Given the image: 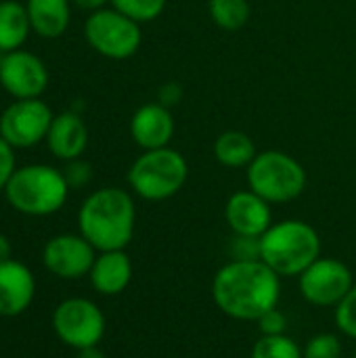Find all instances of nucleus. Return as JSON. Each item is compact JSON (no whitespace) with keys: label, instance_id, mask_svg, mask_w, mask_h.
<instances>
[{"label":"nucleus","instance_id":"nucleus-13","mask_svg":"<svg viewBox=\"0 0 356 358\" xmlns=\"http://www.w3.org/2000/svg\"><path fill=\"white\" fill-rule=\"evenodd\" d=\"M225 218L235 235L254 239H260L273 224L271 203L250 189L237 191L229 197Z\"/></svg>","mask_w":356,"mask_h":358},{"label":"nucleus","instance_id":"nucleus-10","mask_svg":"<svg viewBox=\"0 0 356 358\" xmlns=\"http://www.w3.org/2000/svg\"><path fill=\"white\" fill-rule=\"evenodd\" d=\"M353 285L350 268L336 258H319L300 275V294L315 306H338Z\"/></svg>","mask_w":356,"mask_h":358},{"label":"nucleus","instance_id":"nucleus-31","mask_svg":"<svg viewBox=\"0 0 356 358\" xmlns=\"http://www.w3.org/2000/svg\"><path fill=\"white\" fill-rule=\"evenodd\" d=\"M13 258V245H10V239L6 235L0 233V262H6Z\"/></svg>","mask_w":356,"mask_h":358},{"label":"nucleus","instance_id":"nucleus-1","mask_svg":"<svg viewBox=\"0 0 356 358\" xmlns=\"http://www.w3.org/2000/svg\"><path fill=\"white\" fill-rule=\"evenodd\" d=\"M279 296V275L262 260H233L212 281L214 304L237 321H258L266 310L277 308Z\"/></svg>","mask_w":356,"mask_h":358},{"label":"nucleus","instance_id":"nucleus-6","mask_svg":"<svg viewBox=\"0 0 356 358\" xmlns=\"http://www.w3.org/2000/svg\"><path fill=\"white\" fill-rule=\"evenodd\" d=\"M245 170L250 191L266 199L271 206L298 199L308 180L304 166L296 157L277 149L260 151Z\"/></svg>","mask_w":356,"mask_h":358},{"label":"nucleus","instance_id":"nucleus-21","mask_svg":"<svg viewBox=\"0 0 356 358\" xmlns=\"http://www.w3.org/2000/svg\"><path fill=\"white\" fill-rule=\"evenodd\" d=\"M208 13L220 29L237 31L250 21L252 6L248 0H208Z\"/></svg>","mask_w":356,"mask_h":358},{"label":"nucleus","instance_id":"nucleus-26","mask_svg":"<svg viewBox=\"0 0 356 358\" xmlns=\"http://www.w3.org/2000/svg\"><path fill=\"white\" fill-rule=\"evenodd\" d=\"M61 172H63L69 189H82L92 180V166L82 157L65 162V168Z\"/></svg>","mask_w":356,"mask_h":358},{"label":"nucleus","instance_id":"nucleus-20","mask_svg":"<svg viewBox=\"0 0 356 358\" xmlns=\"http://www.w3.org/2000/svg\"><path fill=\"white\" fill-rule=\"evenodd\" d=\"M214 157L225 168H248L258 155L254 141L241 130H225L214 141Z\"/></svg>","mask_w":356,"mask_h":358},{"label":"nucleus","instance_id":"nucleus-12","mask_svg":"<svg viewBox=\"0 0 356 358\" xmlns=\"http://www.w3.org/2000/svg\"><path fill=\"white\" fill-rule=\"evenodd\" d=\"M94 248L82 235H57L42 250V262L48 273L61 279H80L94 264Z\"/></svg>","mask_w":356,"mask_h":358},{"label":"nucleus","instance_id":"nucleus-23","mask_svg":"<svg viewBox=\"0 0 356 358\" xmlns=\"http://www.w3.org/2000/svg\"><path fill=\"white\" fill-rule=\"evenodd\" d=\"M109 4L136 23H149L166 10L168 0H109Z\"/></svg>","mask_w":356,"mask_h":358},{"label":"nucleus","instance_id":"nucleus-3","mask_svg":"<svg viewBox=\"0 0 356 358\" xmlns=\"http://www.w3.org/2000/svg\"><path fill=\"white\" fill-rule=\"evenodd\" d=\"M321 258V237L304 220L271 224L260 237V260L279 277H300Z\"/></svg>","mask_w":356,"mask_h":358},{"label":"nucleus","instance_id":"nucleus-30","mask_svg":"<svg viewBox=\"0 0 356 358\" xmlns=\"http://www.w3.org/2000/svg\"><path fill=\"white\" fill-rule=\"evenodd\" d=\"M76 6H80V8H84V10H90V13H94V10H99V8H105V4L109 2V0H71Z\"/></svg>","mask_w":356,"mask_h":358},{"label":"nucleus","instance_id":"nucleus-33","mask_svg":"<svg viewBox=\"0 0 356 358\" xmlns=\"http://www.w3.org/2000/svg\"><path fill=\"white\" fill-rule=\"evenodd\" d=\"M355 358H356V352H355Z\"/></svg>","mask_w":356,"mask_h":358},{"label":"nucleus","instance_id":"nucleus-27","mask_svg":"<svg viewBox=\"0 0 356 358\" xmlns=\"http://www.w3.org/2000/svg\"><path fill=\"white\" fill-rule=\"evenodd\" d=\"M258 325H260L262 336H281L287 327V319L281 310L271 308L258 319Z\"/></svg>","mask_w":356,"mask_h":358},{"label":"nucleus","instance_id":"nucleus-22","mask_svg":"<svg viewBox=\"0 0 356 358\" xmlns=\"http://www.w3.org/2000/svg\"><path fill=\"white\" fill-rule=\"evenodd\" d=\"M252 358H304V352L300 350L296 340L281 334L262 336L252 348Z\"/></svg>","mask_w":356,"mask_h":358},{"label":"nucleus","instance_id":"nucleus-8","mask_svg":"<svg viewBox=\"0 0 356 358\" xmlns=\"http://www.w3.org/2000/svg\"><path fill=\"white\" fill-rule=\"evenodd\" d=\"M52 329L63 344L82 350L101 342L105 334V317L94 302L86 298H69L55 308Z\"/></svg>","mask_w":356,"mask_h":358},{"label":"nucleus","instance_id":"nucleus-11","mask_svg":"<svg viewBox=\"0 0 356 358\" xmlns=\"http://www.w3.org/2000/svg\"><path fill=\"white\" fill-rule=\"evenodd\" d=\"M0 86L13 99H40L48 88V69L44 61L23 48L0 57Z\"/></svg>","mask_w":356,"mask_h":358},{"label":"nucleus","instance_id":"nucleus-29","mask_svg":"<svg viewBox=\"0 0 356 358\" xmlns=\"http://www.w3.org/2000/svg\"><path fill=\"white\" fill-rule=\"evenodd\" d=\"M180 96H183V88L178 84H174V82H168V84H164L159 88V103L166 105V107L176 105L180 101Z\"/></svg>","mask_w":356,"mask_h":358},{"label":"nucleus","instance_id":"nucleus-5","mask_svg":"<svg viewBox=\"0 0 356 358\" xmlns=\"http://www.w3.org/2000/svg\"><path fill=\"white\" fill-rule=\"evenodd\" d=\"M130 189L147 201H166L174 197L189 178V164L180 151L162 147L143 151L128 170Z\"/></svg>","mask_w":356,"mask_h":358},{"label":"nucleus","instance_id":"nucleus-16","mask_svg":"<svg viewBox=\"0 0 356 358\" xmlns=\"http://www.w3.org/2000/svg\"><path fill=\"white\" fill-rule=\"evenodd\" d=\"M48 151L61 159H78L88 147V126L76 111H63L57 113L50 122L48 134H46Z\"/></svg>","mask_w":356,"mask_h":358},{"label":"nucleus","instance_id":"nucleus-14","mask_svg":"<svg viewBox=\"0 0 356 358\" xmlns=\"http://www.w3.org/2000/svg\"><path fill=\"white\" fill-rule=\"evenodd\" d=\"M130 136L143 151L170 147L174 136V117L162 103L141 105L130 117Z\"/></svg>","mask_w":356,"mask_h":358},{"label":"nucleus","instance_id":"nucleus-18","mask_svg":"<svg viewBox=\"0 0 356 358\" xmlns=\"http://www.w3.org/2000/svg\"><path fill=\"white\" fill-rule=\"evenodd\" d=\"M71 0H27V17L31 31L44 40L61 38L71 21Z\"/></svg>","mask_w":356,"mask_h":358},{"label":"nucleus","instance_id":"nucleus-24","mask_svg":"<svg viewBox=\"0 0 356 358\" xmlns=\"http://www.w3.org/2000/svg\"><path fill=\"white\" fill-rule=\"evenodd\" d=\"M342 344L334 334H319L308 340L304 348V358H340Z\"/></svg>","mask_w":356,"mask_h":358},{"label":"nucleus","instance_id":"nucleus-15","mask_svg":"<svg viewBox=\"0 0 356 358\" xmlns=\"http://www.w3.org/2000/svg\"><path fill=\"white\" fill-rule=\"evenodd\" d=\"M36 296V281L31 271L17 262H0V317L23 315Z\"/></svg>","mask_w":356,"mask_h":358},{"label":"nucleus","instance_id":"nucleus-4","mask_svg":"<svg viewBox=\"0 0 356 358\" xmlns=\"http://www.w3.org/2000/svg\"><path fill=\"white\" fill-rule=\"evenodd\" d=\"M4 195L19 214L50 216L65 206L69 185L61 170L46 164H29L15 170Z\"/></svg>","mask_w":356,"mask_h":358},{"label":"nucleus","instance_id":"nucleus-7","mask_svg":"<svg viewBox=\"0 0 356 358\" xmlns=\"http://www.w3.org/2000/svg\"><path fill=\"white\" fill-rule=\"evenodd\" d=\"M84 38L92 50L111 61H124L138 52L143 42L141 23L113 6L90 13L84 23Z\"/></svg>","mask_w":356,"mask_h":358},{"label":"nucleus","instance_id":"nucleus-25","mask_svg":"<svg viewBox=\"0 0 356 358\" xmlns=\"http://www.w3.org/2000/svg\"><path fill=\"white\" fill-rule=\"evenodd\" d=\"M336 323L342 334L356 340V285H353V289L336 306Z\"/></svg>","mask_w":356,"mask_h":358},{"label":"nucleus","instance_id":"nucleus-28","mask_svg":"<svg viewBox=\"0 0 356 358\" xmlns=\"http://www.w3.org/2000/svg\"><path fill=\"white\" fill-rule=\"evenodd\" d=\"M17 164H15V149L0 136V191L8 185L10 176L15 174Z\"/></svg>","mask_w":356,"mask_h":358},{"label":"nucleus","instance_id":"nucleus-2","mask_svg":"<svg viewBox=\"0 0 356 358\" xmlns=\"http://www.w3.org/2000/svg\"><path fill=\"white\" fill-rule=\"evenodd\" d=\"M136 224L134 199L128 191L118 187H103L90 193L78 212L80 235L97 252L124 250Z\"/></svg>","mask_w":356,"mask_h":358},{"label":"nucleus","instance_id":"nucleus-9","mask_svg":"<svg viewBox=\"0 0 356 358\" xmlns=\"http://www.w3.org/2000/svg\"><path fill=\"white\" fill-rule=\"evenodd\" d=\"M55 113L42 99H15L0 113V136L13 149H27L46 141Z\"/></svg>","mask_w":356,"mask_h":358},{"label":"nucleus","instance_id":"nucleus-19","mask_svg":"<svg viewBox=\"0 0 356 358\" xmlns=\"http://www.w3.org/2000/svg\"><path fill=\"white\" fill-rule=\"evenodd\" d=\"M31 31L25 4L17 0H0V55L19 50Z\"/></svg>","mask_w":356,"mask_h":358},{"label":"nucleus","instance_id":"nucleus-17","mask_svg":"<svg viewBox=\"0 0 356 358\" xmlns=\"http://www.w3.org/2000/svg\"><path fill=\"white\" fill-rule=\"evenodd\" d=\"M90 283L103 296L122 294L132 279V262L124 250L101 252L90 268Z\"/></svg>","mask_w":356,"mask_h":358},{"label":"nucleus","instance_id":"nucleus-32","mask_svg":"<svg viewBox=\"0 0 356 358\" xmlns=\"http://www.w3.org/2000/svg\"><path fill=\"white\" fill-rule=\"evenodd\" d=\"M76 358H107L97 346H90V348H82L78 350V357Z\"/></svg>","mask_w":356,"mask_h":358}]
</instances>
